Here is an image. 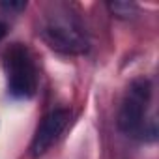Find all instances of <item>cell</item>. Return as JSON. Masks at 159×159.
<instances>
[{"label": "cell", "instance_id": "2", "mask_svg": "<svg viewBox=\"0 0 159 159\" xmlns=\"http://www.w3.org/2000/svg\"><path fill=\"white\" fill-rule=\"evenodd\" d=\"M4 69L8 75V90L13 98H32L38 86V75L26 47L13 43L4 52Z\"/></svg>", "mask_w": 159, "mask_h": 159}, {"label": "cell", "instance_id": "3", "mask_svg": "<svg viewBox=\"0 0 159 159\" xmlns=\"http://www.w3.org/2000/svg\"><path fill=\"white\" fill-rule=\"evenodd\" d=\"M43 41L62 54H81L88 49L86 36L71 19L52 17L41 28Z\"/></svg>", "mask_w": 159, "mask_h": 159}, {"label": "cell", "instance_id": "6", "mask_svg": "<svg viewBox=\"0 0 159 159\" xmlns=\"http://www.w3.org/2000/svg\"><path fill=\"white\" fill-rule=\"evenodd\" d=\"M0 8L10 10V11H21V10L26 8V2H2V4H0Z\"/></svg>", "mask_w": 159, "mask_h": 159}, {"label": "cell", "instance_id": "5", "mask_svg": "<svg viewBox=\"0 0 159 159\" xmlns=\"http://www.w3.org/2000/svg\"><path fill=\"white\" fill-rule=\"evenodd\" d=\"M107 8H109V11L112 13V15H116V17H120V19H129V17H133L135 13H137V4H133V2H109L107 4Z\"/></svg>", "mask_w": 159, "mask_h": 159}, {"label": "cell", "instance_id": "7", "mask_svg": "<svg viewBox=\"0 0 159 159\" xmlns=\"http://www.w3.org/2000/svg\"><path fill=\"white\" fill-rule=\"evenodd\" d=\"M6 34H8V26H6V23H2V21H0V39H2Z\"/></svg>", "mask_w": 159, "mask_h": 159}, {"label": "cell", "instance_id": "1", "mask_svg": "<svg viewBox=\"0 0 159 159\" xmlns=\"http://www.w3.org/2000/svg\"><path fill=\"white\" fill-rule=\"evenodd\" d=\"M150 98L152 84L148 79H135L129 84L118 112V127L124 135L140 140H155V120H146Z\"/></svg>", "mask_w": 159, "mask_h": 159}, {"label": "cell", "instance_id": "4", "mask_svg": "<svg viewBox=\"0 0 159 159\" xmlns=\"http://www.w3.org/2000/svg\"><path fill=\"white\" fill-rule=\"evenodd\" d=\"M67 124H69V112L66 109L51 111L41 120V124L36 129V135H34V140H32V146H30L32 157L43 155L58 140V137L64 133V129L67 127Z\"/></svg>", "mask_w": 159, "mask_h": 159}]
</instances>
